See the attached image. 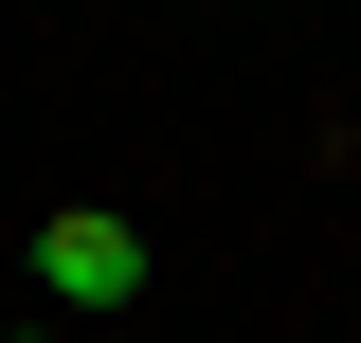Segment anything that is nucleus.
Here are the masks:
<instances>
[{
	"instance_id": "2",
	"label": "nucleus",
	"mask_w": 361,
	"mask_h": 343,
	"mask_svg": "<svg viewBox=\"0 0 361 343\" xmlns=\"http://www.w3.org/2000/svg\"><path fill=\"white\" fill-rule=\"evenodd\" d=\"M0 343H54V325H0Z\"/></svg>"
},
{
	"instance_id": "1",
	"label": "nucleus",
	"mask_w": 361,
	"mask_h": 343,
	"mask_svg": "<svg viewBox=\"0 0 361 343\" xmlns=\"http://www.w3.org/2000/svg\"><path fill=\"white\" fill-rule=\"evenodd\" d=\"M37 289L54 307H127L145 289V235H127V217H54V235H37Z\"/></svg>"
}]
</instances>
